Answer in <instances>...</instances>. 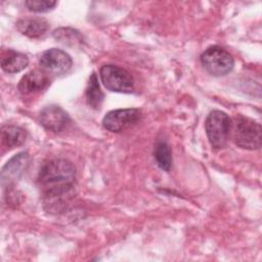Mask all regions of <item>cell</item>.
Masks as SVG:
<instances>
[{"instance_id": "obj_1", "label": "cell", "mask_w": 262, "mask_h": 262, "mask_svg": "<svg viewBox=\"0 0 262 262\" xmlns=\"http://www.w3.org/2000/svg\"><path fill=\"white\" fill-rule=\"evenodd\" d=\"M76 180L75 166L64 159H52L41 167L38 175L39 187L49 204L60 206L72 192Z\"/></svg>"}, {"instance_id": "obj_2", "label": "cell", "mask_w": 262, "mask_h": 262, "mask_svg": "<svg viewBox=\"0 0 262 262\" xmlns=\"http://www.w3.org/2000/svg\"><path fill=\"white\" fill-rule=\"evenodd\" d=\"M230 131H232V139L238 147L250 150L261 147L262 129L256 121L243 116L235 117L231 122Z\"/></svg>"}, {"instance_id": "obj_3", "label": "cell", "mask_w": 262, "mask_h": 262, "mask_svg": "<svg viewBox=\"0 0 262 262\" xmlns=\"http://www.w3.org/2000/svg\"><path fill=\"white\" fill-rule=\"evenodd\" d=\"M230 126L231 120L224 112L214 110L208 115L205 129L212 147L218 149L226 145L230 135Z\"/></svg>"}, {"instance_id": "obj_4", "label": "cell", "mask_w": 262, "mask_h": 262, "mask_svg": "<svg viewBox=\"0 0 262 262\" xmlns=\"http://www.w3.org/2000/svg\"><path fill=\"white\" fill-rule=\"evenodd\" d=\"M205 70L213 76L220 77L231 72L234 66L232 55L220 46H211L201 55Z\"/></svg>"}, {"instance_id": "obj_5", "label": "cell", "mask_w": 262, "mask_h": 262, "mask_svg": "<svg viewBox=\"0 0 262 262\" xmlns=\"http://www.w3.org/2000/svg\"><path fill=\"white\" fill-rule=\"evenodd\" d=\"M99 76L104 87L114 92L131 93L134 90V83L131 75L115 64H104L100 68Z\"/></svg>"}, {"instance_id": "obj_6", "label": "cell", "mask_w": 262, "mask_h": 262, "mask_svg": "<svg viewBox=\"0 0 262 262\" xmlns=\"http://www.w3.org/2000/svg\"><path fill=\"white\" fill-rule=\"evenodd\" d=\"M39 63L41 69L48 75L59 76L70 71L73 60L66 51L57 48H51L41 54Z\"/></svg>"}, {"instance_id": "obj_7", "label": "cell", "mask_w": 262, "mask_h": 262, "mask_svg": "<svg viewBox=\"0 0 262 262\" xmlns=\"http://www.w3.org/2000/svg\"><path fill=\"white\" fill-rule=\"evenodd\" d=\"M141 117L138 108H119L108 112L102 119V126L111 132H121L134 124Z\"/></svg>"}, {"instance_id": "obj_8", "label": "cell", "mask_w": 262, "mask_h": 262, "mask_svg": "<svg viewBox=\"0 0 262 262\" xmlns=\"http://www.w3.org/2000/svg\"><path fill=\"white\" fill-rule=\"evenodd\" d=\"M30 163V156L21 151L13 156L1 170V184L3 187L10 188L25 173Z\"/></svg>"}, {"instance_id": "obj_9", "label": "cell", "mask_w": 262, "mask_h": 262, "mask_svg": "<svg viewBox=\"0 0 262 262\" xmlns=\"http://www.w3.org/2000/svg\"><path fill=\"white\" fill-rule=\"evenodd\" d=\"M40 124L53 132L62 131L70 123L69 115L58 105H47L39 114Z\"/></svg>"}, {"instance_id": "obj_10", "label": "cell", "mask_w": 262, "mask_h": 262, "mask_svg": "<svg viewBox=\"0 0 262 262\" xmlns=\"http://www.w3.org/2000/svg\"><path fill=\"white\" fill-rule=\"evenodd\" d=\"M50 84V78L43 70H32L19 80L17 89L24 95L38 93L46 89Z\"/></svg>"}, {"instance_id": "obj_11", "label": "cell", "mask_w": 262, "mask_h": 262, "mask_svg": "<svg viewBox=\"0 0 262 262\" xmlns=\"http://www.w3.org/2000/svg\"><path fill=\"white\" fill-rule=\"evenodd\" d=\"M16 29L29 38H39L48 31L49 23L43 17H24L16 21Z\"/></svg>"}, {"instance_id": "obj_12", "label": "cell", "mask_w": 262, "mask_h": 262, "mask_svg": "<svg viewBox=\"0 0 262 262\" xmlns=\"http://www.w3.org/2000/svg\"><path fill=\"white\" fill-rule=\"evenodd\" d=\"M27 138L26 131L15 125H5L1 128L2 144L8 149L21 145Z\"/></svg>"}, {"instance_id": "obj_13", "label": "cell", "mask_w": 262, "mask_h": 262, "mask_svg": "<svg viewBox=\"0 0 262 262\" xmlns=\"http://www.w3.org/2000/svg\"><path fill=\"white\" fill-rule=\"evenodd\" d=\"M29 64V58L26 54L8 50L7 54L3 55L1 59V68L6 73H18L27 68Z\"/></svg>"}, {"instance_id": "obj_14", "label": "cell", "mask_w": 262, "mask_h": 262, "mask_svg": "<svg viewBox=\"0 0 262 262\" xmlns=\"http://www.w3.org/2000/svg\"><path fill=\"white\" fill-rule=\"evenodd\" d=\"M85 95H86V100H87L88 105H90L92 108H95V110H98L100 107V105L103 101L104 95H103L102 91L100 90L98 78H97L96 73H94V72L89 77Z\"/></svg>"}, {"instance_id": "obj_15", "label": "cell", "mask_w": 262, "mask_h": 262, "mask_svg": "<svg viewBox=\"0 0 262 262\" xmlns=\"http://www.w3.org/2000/svg\"><path fill=\"white\" fill-rule=\"evenodd\" d=\"M154 155L158 166L164 171H169L172 165V156L169 144L164 140L158 141L155 146Z\"/></svg>"}, {"instance_id": "obj_16", "label": "cell", "mask_w": 262, "mask_h": 262, "mask_svg": "<svg viewBox=\"0 0 262 262\" xmlns=\"http://www.w3.org/2000/svg\"><path fill=\"white\" fill-rule=\"evenodd\" d=\"M53 37L61 44L75 46L82 42V36L80 32L72 28H59L53 32Z\"/></svg>"}, {"instance_id": "obj_17", "label": "cell", "mask_w": 262, "mask_h": 262, "mask_svg": "<svg viewBox=\"0 0 262 262\" xmlns=\"http://www.w3.org/2000/svg\"><path fill=\"white\" fill-rule=\"evenodd\" d=\"M25 5L33 12H47L53 9L56 2L49 0H28L25 2Z\"/></svg>"}]
</instances>
